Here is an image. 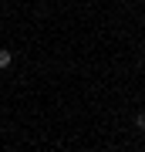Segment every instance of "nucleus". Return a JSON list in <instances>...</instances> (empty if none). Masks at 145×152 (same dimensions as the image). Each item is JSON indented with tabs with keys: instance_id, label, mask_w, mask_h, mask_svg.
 Wrapping results in <instances>:
<instances>
[{
	"instance_id": "f257e3e1",
	"label": "nucleus",
	"mask_w": 145,
	"mask_h": 152,
	"mask_svg": "<svg viewBox=\"0 0 145 152\" xmlns=\"http://www.w3.org/2000/svg\"><path fill=\"white\" fill-rule=\"evenodd\" d=\"M14 64V51H7V48H0V71H7Z\"/></svg>"
},
{
	"instance_id": "f03ea898",
	"label": "nucleus",
	"mask_w": 145,
	"mask_h": 152,
	"mask_svg": "<svg viewBox=\"0 0 145 152\" xmlns=\"http://www.w3.org/2000/svg\"><path fill=\"white\" fill-rule=\"evenodd\" d=\"M135 125H138V129H145V112H135Z\"/></svg>"
}]
</instances>
